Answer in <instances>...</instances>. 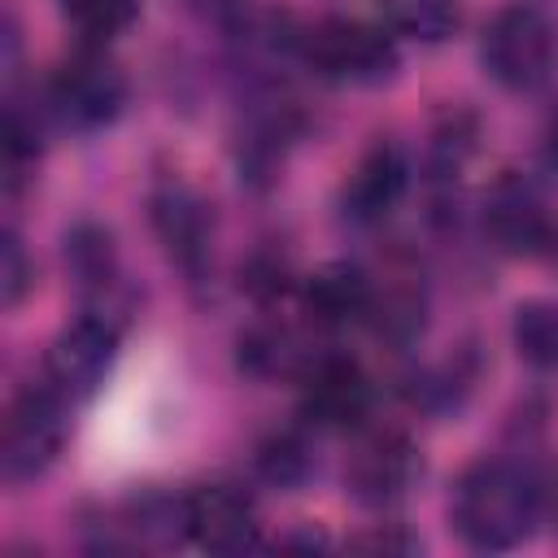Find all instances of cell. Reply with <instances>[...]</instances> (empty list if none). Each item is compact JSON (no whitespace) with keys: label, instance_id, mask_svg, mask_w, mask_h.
<instances>
[{"label":"cell","instance_id":"6da1fadb","mask_svg":"<svg viewBox=\"0 0 558 558\" xmlns=\"http://www.w3.org/2000/svg\"><path fill=\"white\" fill-rule=\"evenodd\" d=\"M453 527L480 554L514 549L532 536L541 519V484L523 462L484 458L462 471L453 488Z\"/></svg>","mask_w":558,"mask_h":558},{"label":"cell","instance_id":"7a4b0ae2","mask_svg":"<svg viewBox=\"0 0 558 558\" xmlns=\"http://www.w3.org/2000/svg\"><path fill=\"white\" fill-rule=\"evenodd\" d=\"M65 410L70 401L57 397L48 384L22 388L4 405V427H0V480L4 484H31L39 480L61 445H65Z\"/></svg>","mask_w":558,"mask_h":558},{"label":"cell","instance_id":"3957f363","mask_svg":"<svg viewBox=\"0 0 558 558\" xmlns=\"http://www.w3.org/2000/svg\"><path fill=\"white\" fill-rule=\"evenodd\" d=\"M296 52L323 78L384 83L397 70V44L384 26L362 17H318L296 35Z\"/></svg>","mask_w":558,"mask_h":558},{"label":"cell","instance_id":"277c9868","mask_svg":"<svg viewBox=\"0 0 558 558\" xmlns=\"http://www.w3.org/2000/svg\"><path fill=\"white\" fill-rule=\"evenodd\" d=\"M480 61L493 83L532 92L554 70V26L536 4H506L480 39Z\"/></svg>","mask_w":558,"mask_h":558},{"label":"cell","instance_id":"5b68a950","mask_svg":"<svg viewBox=\"0 0 558 558\" xmlns=\"http://www.w3.org/2000/svg\"><path fill=\"white\" fill-rule=\"evenodd\" d=\"M122 105H126V74L96 44L70 52L48 78V109L70 131L92 135L109 126L122 113Z\"/></svg>","mask_w":558,"mask_h":558},{"label":"cell","instance_id":"8992f818","mask_svg":"<svg viewBox=\"0 0 558 558\" xmlns=\"http://www.w3.org/2000/svg\"><path fill=\"white\" fill-rule=\"evenodd\" d=\"M113 357H118V327L105 314H83L52 336L44 353V384L70 405L87 401L105 384Z\"/></svg>","mask_w":558,"mask_h":558},{"label":"cell","instance_id":"52a82bcc","mask_svg":"<svg viewBox=\"0 0 558 558\" xmlns=\"http://www.w3.org/2000/svg\"><path fill=\"white\" fill-rule=\"evenodd\" d=\"M484 231L510 257H558V222L532 183L506 174L484 196Z\"/></svg>","mask_w":558,"mask_h":558},{"label":"cell","instance_id":"ba28073f","mask_svg":"<svg viewBox=\"0 0 558 558\" xmlns=\"http://www.w3.org/2000/svg\"><path fill=\"white\" fill-rule=\"evenodd\" d=\"M371 401L375 388L353 357L327 353V357H310V366L301 371V414L314 427H336V432L362 427Z\"/></svg>","mask_w":558,"mask_h":558},{"label":"cell","instance_id":"9c48e42d","mask_svg":"<svg viewBox=\"0 0 558 558\" xmlns=\"http://www.w3.org/2000/svg\"><path fill=\"white\" fill-rule=\"evenodd\" d=\"M414 480H418V453L401 432H366L344 462V484L366 506H388L405 497Z\"/></svg>","mask_w":558,"mask_h":558},{"label":"cell","instance_id":"30bf717a","mask_svg":"<svg viewBox=\"0 0 558 558\" xmlns=\"http://www.w3.org/2000/svg\"><path fill=\"white\" fill-rule=\"evenodd\" d=\"M257 506L240 484H201L187 493V536L209 554H244L257 545Z\"/></svg>","mask_w":558,"mask_h":558},{"label":"cell","instance_id":"8fae6325","mask_svg":"<svg viewBox=\"0 0 558 558\" xmlns=\"http://www.w3.org/2000/svg\"><path fill=\"white\" fill-rule=\"evenodd\" d=\"M153 227L170 253V262L196 283L209 266V205L183 187V183H161L153 192Z\"/></svg>","mask_w":558,"mask_h":558},{"label":"cell","instance_id":"7c38bea8","mask_svg":"<svg viewBox=\"0 0 558 558\" xmlns=\"http://www.w3.org/2000/svg\"><path fill=\"white\" fill-rule=\"evenodd\" d=\"M405 187H410V161H405V153H401L397 144H384V140H379V144L357 161V170H353L349 183H344V214H349L353 222H362V227L384 222V218L401 205Z\"/></svg>","mask_w":558,"mask_h":558},{"label":"cell","instance_id":"4fadbf2b","mask_svg":"<svg viewBox=\"0 0 558 558\" xmlns=\"http://www.w3.org/2000/svg\"><path fill=\"white\" fill-rule=\"evenodd\" d=\"M371 301H375V283L349 262H327L301 283V305L318 327L362 323L371 318Z\"/></svg>","mask_w":558,"mask_h":558},{"label":"cell","instance_id":"5bb4252c","mask_svg":"<svg viewBox=\"0 0 558 558\" xmlns=\"http://www.w3.org/2000/svg\"><path fill=\"white\" fill-rule=\"evenodd\" d=\"M519 362L541 375H558V301H523L510 323Z\"/></svg>","mask_w":558,"mask_h":558},{"label":"cell","instance_id":"9a60e30c","mask_svg":"<svg viewBox=\"0 0 558 558\" xmlns=\"http://www.w3.org/2000/svg\"><path fill=\"white\" fill-rule=\"evenodd\" d=\"M65 262L70 275L78 279L83 292H109L118 283V253H113V235L96 222H83L65 235Z\"/></svg>","mask_w":558,"mask_h":558},{"label":"cell","instance_id":"2e32d148","mask_svg":"<svg viewBox=\"0 0 558 558\" xmlns=\"http://www.w3.org/2000/svg\"><path fill=\"white\" fill-rule=\"evenodd\" d=\"M379 17L388 31H401L423 44H440L458 31L462 9L458 0H379Z\"/></svg>","mask_w":558,"mask_h":558},{"label":"cell","instance_id":"e0dca14e","mask_svg":"<svg viewBox=\"0 0 558 558\" xmlns=\"http://www.w3.org/2000/svg\"><path fill=\"white\" fill-rule=\"evenodd\" d=\"M240 366L262 375V379H275V375H301L310 366V357L301 353V344L288 331L257 327V331L240 336Z\"/></svg>","mask_w":558,"mask_h":558},{"label":"cell","instance_id":"ac0fdd59","mask_svg":"<svg viewBox=\"0 0 558 558\" xmlns=\"http://www.w3.org/2000/svg\"><path fill=\"white\" fill-rule=\"evenodd\" d=\"M57 4H61V17L78 31V39L96 44V48L118 39L140 13L135 0H57Z\"/></svg>","mask_w":558,"mask_h":558},{"label":"cell","instance_id":"d6986e66","mask_svg":"<svg viewBox=\"0 0 558 558\" xmlns=\"http://www.w3.org/2000/svg\"><path fill=\"white\" fill-rule=\"evenodd\" d=\"M314 471V453L296 432H279L257 449V475L275 488H296Z\"/></svg>","mask_w":558,"mask_h":558},{"label":"cell","instance_id":"ffe728a7","mask_svg":"<svg viewBox=\"0 0 558 558\" xmlns=\"http://www.w3.org/2000/svg\"><path fill=\"white\" fill-rule=\"evenodd\" d=\"M31 283H35V266L26 262V248L13 235V227H9L4 231V244H0V301H4V310H13L26 296Z\"/></svg>","mask_w":558,"mask_h":558},{"label":"cell","instance_id":"44dd1931","mask_svg":"<svg viewBox=\"0 0 558 558\" xmlns=\"http://www.w3.org/2000/svg\"><path fill=\"white\" fill-rule=\"evenodd\" d=\"M349 549H371V554H414V549H418V541H414V536H405V532H397V527H388V532L353 536V541H349Z\"/></svg>","mask_w":558,"mask_h":558},{"label":"cell","instance_id":"7402d4cb","mask_svg":"<svg viewBox=\"0 0 558 558\" xmlns=\"http://www.w3.org/2000/svg\"><path fill=\"white\" fill-rule=\"evenodd\" d=\"M541 161H545V170L558 179V109L549 113V122H545V131H541Z\"/></svg>","mask_w":558,"mask_h":558}]
</instances>
